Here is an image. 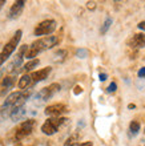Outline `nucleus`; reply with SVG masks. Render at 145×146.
Instances as JSON below:
<instances>
[{
  "instance_id": "4",
  "label": "nucleus",
  "mask_w": 145,
  "mask_h": 146,
  "mask_svg": "<svg viewBox=\"0 0 145 146\" xmlns=\"http://www.w3.org/2000/svg\"><path fill=\"white\" fill-rule=\"evenodd\" d=\"M60 89H61L60 84L53 82V84H51L49 86H47V88L41 89L40 92H37V94L35 96V100H36L37 104H43V102H45V101L49 100L51 97L53 96L55 93H57Z\"/></svg>"
},
{
  "instance_id": "26",
  "label": "nucleus",
  "mask_w": 145,
  "mask_h": 146,
  "mask_svg": "<svg viewBox=\"0 0 145 146\" xmlns=\"http://www.w3.org/2000/svg\"><path fill=\"white\" fill-rule=\"evenodd\" d=\"M83 92V89L80 88V86H76V88H75V94H79V93H81Z\"/></svg>"
},
{
  "instance_id": "10",
  "label": "nucleus",
  "mask_w": 145,
  "mask_h": 146,
  "mask_svg": "<svg viewBox=\"0 0 145 146\" xmlns=\"http://www.w3.org/2000/svg\"><path fill=\"white\" fill-rule=\"evenodd\" d=\"M23 96V90H19V92H12L9 96L5 98V101H4V104L3 106H5V108H9L11 109L13 105L19 101V98Z\"/></svg>"
},
{
  "instance_id": "16",
  "label": "nucleus",
  "mask_w": 145,
  "mask_h": 146,
  "mask_svg": "<svg viewBox=\"0 0 145 146\" xmlns=\"http://www.w3.org/2000/svg\"><path fill=\"white\" fill-rule=\"evenodd\" d=\"M39 64H40V60H39V58H33V60H29L27 64H24L23 69L25 70V72H31V70L33 69V68H36Z\"/></svg>"
},
{
  "instance_id": "18",
  "label": "nucleus",
  "mask_w": 145,
  "mask_h": 146,
  "mask_svg": "<svg viewBox=\"0 0 145 146\" xmlns=\"http://www.w3.org/2000/svg\"><path fill=\"white\" fill-rule=\"evenodd\" d=\"M129 130L133 135H136L138 131H140V123H138L137 121H132L130 125H129Z\"/></svg>"
},
{
  "instance_id": "6",
  "label": "nucleus",
  "mask_w": 145,
  "mask_h": 146,
  "mask_svg": "<svg viewBox=\"0 0 145 146\" xmlns=\"http://www.w3.org/2000/svg\"><path fill=\"white\" fill-rule=\"evenodd\" d=\"M35 125H36V121L35 119H27V121H24L19 127H17V130L15 133V138L19 141V139H23L25 138L27 135H29L33 130Z\"/></svg>"
},
{
  "instance_id": "22",
  "label": "nucleus",
  "mask_w": 145,
  "mask_h": 146,
  "mask_svg": "<svg viewBox=\"0 0 145 146\" xmlns=\"http://www.w3.org/2000/svg\"><path fill=\"white\" fill-rule=\"evenodd\" d=\"M107 78H108L107 73H100V74H99V80H100V81H105Z\"/></svg>"
},
{
  "instance_id": "8",
  "label": "nucleus",
  "mask_w": 145,
  "mask_h": 146,
  "mask_svg": "<svg viewBox=\"0 0 145 146\" xmlns=\"http://www.w3.org/2000/svg\"><path fill=\"white\" fill-rule=\"evenodd\" d=\"M24 4H25L24 0H17V1H15V3L12 4V7L9 8L8 17H9V19H17L24 9Z\"/></svg>"
},
{
  "instance_id": "5",
  "label": "nucleus",
  "mask_w": 145,
  "mask_h": 146,
  "mask_svg": "<svg viewBox=\"0 0 145 146\" xmlns=\"http://www.w3.org/2000/svg\"><path fill=\"white\" fill-rule=\"evenodd\" d=\"M56 21L52 19H48V20H44L41 21L40 24H37V27L35 28V35L36 36H48L51 35L52 32L56 29Z\"/></svg>"
},
{
  "instance_id": "14",
  "label": "nucleus",
  "mask_w": 145,
  "mask_h": 146,
  "mask_svg": "<svg viewBox=\"0 0 145 146\" xmlns=\"http://www.w3.org/2000/svg\"><path fill=\"white\" fill-rule=\"evenodd\" d=\"M32 84V80H31V74H24V76L20 77L19 80V88L21 89V90H25V88H28L29 85Z\"/></svg>"
},
{
  "instance_id": "21",
  "label": "nucleus",
  "mask_w": 145,
  "mask_h": 146,
  "mask_svg": "<svg viewBox=\"0 0 145 146\" xmlns=\"http://www.w3.org/2000/svg\"><path fill=\"white\" fill-rule=\"evenodd\" d=\"M116 89H117V84H116V82H111L109 86L107 88V92L108 93H113V92H116Z\"/></svg>"
},
{
  "instance_id": "15",
  "label": "nucleus",
  "mask_w": 145,
  "mask_h": 146,
  "mask_svg": "<svg viewBox=\"0 0 145 146\" xmlns=\"http://www.w3.org/2000/svg\"><path fill=\"white\" fill-rule=\"evenodd\" d=\"M65 57H67V50L59 49V50H56L53 54V61L55 62H63L65 60Z\"/></svg>"
},
{
  "instance_id": "23",
  "label": "nucleus",
  "mask_w": 145,
  "mask_h": 146,
  "mask_svg": "<svg viewBox=\"0 0 145 146\" xmlns=\"http://www.w3.org/2000/svg\"><path fill=\"white\" fill-rule=\"evenodd\" d=\"M87 7L89 8V9H95L96 3H95V1H88V3H87Z\"/></svg>"
},
{
  "instance_id": "19",
  "label": "nucleus",
  "mask_w": 145,
  "mask_h": 146,
  "mask_svg": "<svg viewBox=\"0 0 145 146\" xmlns=\"http://www.w3.org/2000/svg\"><path fill=\"white\" fill-rule=\"evenodd\" d=\"M77 141H79V134H73L71 135L68 139H67V142H65V146H76L77 145Z\"/></svg>"
},
{
  "instance_id": "7",
  "label": "nucleus",
  "mask_w": 145,
  "mask_h": 146,
  "mask_svg": "<svg viewBox=\"0 0 145 146\" xmlns=\"http://www.w3.org/2000/svg\"><path fill=\"white\" fill-rule=\"evenodd\" d=\"M45 114L49 115V117H60L61 114H64L68 111V106L64 104H53L49 105L45 108Z\"/></svg>"
},
{
  "instance_id": "3",
  "label": "nucleus",
  "mask_w": 145,
  "mask_h": 146,
  "mask_svg": "<svg viewBox=\"0 0 145 146\" xmlns=\"http://www.w3.org/2000/svg\"><path fill=\"white\" fill-rule=\"evenodd\" d=\"M68 119L64 118V117H51L43 123L41 126V131L45 135H53L55 133H57L59 127L61 125H64Z\"/></svg>"
},
{
  "instance_id": "11",
  "label": "nucleus",
  "mask_w": 145,
  "mask_h": 146,
  "mask_svg": "<svg viewBox=\"0 0 145 146\" xmlns=\"http://www.w3.org/2000/svg\"><path fill=\"white\" fill-rule=\"evenodd\" d=\"M16 82V78L13 76H5L3 78V81H1V88L4 89L1 93L7 92V90H9L11 88H13V85H15Z\"/></svg>"
},
{
  "instance_id": "25",
  "label": "nucleus",
  "mask_w": 145,
  "mask_h": 146,
  "mask_svg": "<svg viewBox=\"0 0 145 146\" xmlns=\"http://www.w3.org/2000/svg\"><path fill=\"white\" fill-rule=\"evenodd\" d=\"M76 146H93L92 142H83V143H77Z\"/></svg>"
},
{
  "instance_id": "12",
  "label": "nucleus",
  "mask_w": 145,
  "mask_h": 146,
  "mask_svg": "<svg viewBox=\"0 0 145 146\" xmlns=\"http://www.w3.org/2000/svg\"><path fill=\"white\" fill-rule=\"evenodd\" d=\"M25 113H27V110H25V108L24 106H21V108L19 109H15V110L11 111V114H9V117L12 118V121H20L21 118H24V115H25Z\"/></svg>"
},
{
  "instance_id": "17",
  "label": "nucleus",
  "mask_w": 145,
  "mask_h": 146,
  "mask_svg": "<svg viewBox=\"0 0 145 146\" xmlns=\"http://www.w3.org/2000/svg\"><path fill=\"white\" fill-rule=\"evenodd\" d=\"M112 17H107L105 19V21H104V24H103V27H101V29H100V32H101V35H105L108 32V29L111 28V25H112Z\"/></svg>"
},
{
  "instance_id": "1",
  "label": "nucleus",
  "mask_w": 145,
  "mask_h": 146,
  "mask_svg": "<svg viewBox=\"0 0 145 146\" xmlns=\"http://www.w3.org/2000/svg\"><path fill=\"white\" fill-rule=\"evenodd\" d=\"M57 42H59V38L56 37V36H44V37H41V38H37L36 41H33L28 46L25 57H27L28 60H33L40 52L53 48Z\"/></svg>"
},
{
  "instance_id": "9",
  "label": "nucleus",
  "mask_w": 145,
  "mask_h": 146,
  "mask_svg": "<svg viewBox=\"0 0 145 146\" xmlns=\"http://www.w3.org/2000/svg\"><path fill=\"white\" fill-rule=\"evenodd\" d=\"M52 68L51 66H47L44 69L36 70V72L31 73V80H32V84H36V82H40V81H44L48 77V74L51 73Z\"/></svg>"
},
{
  "instance_id": "2",
  "label": "nucleus",
  "mask_w": 145,
  "mask_h": 146,
  "mask_svg": "<svg viewBox=\"0 0 145 146\" xmlns=\"http://www.w3.org/2000/svg\"><path fill=\"white\" fill-rule=\"evenodd\" d=\"M21 35H23V31H21V29L16 31L15 35L12 36L11 40L4 45L3 50H1V53H0V65H3L4 62L8 60V57H9V56L16 50V46H17V44H19L20 38H21Z\"/></svg>"
},
{
  "instance_id": "29",
  "label": "nucleus",
  "mask_w": 145,
  "mask_h": 146,
  "mask_svg": "<svg viewBox=\"0 0 145 146\" xmlns=\"http://www.w3.org/2000/svg\"><path fill=\"white\" fill-rule=\"evenodd\" d=\"M4 4H5V0H0V8L3 7Z\"/></svg>"
},
{
  "instance_id": "24",
  "label": "nucleus",
  "mask_w": 145,
  "mask_h": 146,
  "mask_svg": "<svg viewBox=\"0 0 145 146\" xmlns=\"http://www.w3.org/2000/svg\"><path fill=\"white\" fill-rule=\"evenodd\" d=\"M144 76H145V66L138 70V77H144Z\"/></svg>"
},
{
  "instance_id": "27",
  "label": "nucleus",
  "mask_w": 145,
  "mask_h": 146,
  "mask_svg": "<svg viewBox=\"0 0 145 146\" xmlns=\"http://www.w3.org/2000/svg\"><path fill=\"white\" fill-rule=\"evenodd\" d=\"M138 28L142 29V31H145V21H141V23L138 24Z\"/></svg>"
},
{
  "instance_id": "13",
  "label": "nucleus",
  "mask_w": 145,
  "mask_h": 146,
  "mask_svg": "<svg viewBox=\"0 0 145 146\" xmlns=\"http://www.w3.org/2000/svg\"><path fill=\"white\" fill-rule=\"evenodd\" d=\"M132 44H133L136 48H144L145 46V35L144 33L134 35L133 38H132Z\"/></svg>"
},
{
  "instance_id": "20",
  "label": "nucleus",
  "mask_w": 145,
  "mask_h": 146,
  "mask_svg": "<svg viewBox=\"0 0 145 146\" xmlns=\"http://www.w3.org/2000/svg\"><path fill=\"white\" fill-rule=\"evenodd\" d=\"M76 56L79 58H87L88 57V50L84 48H80V49L76 50Z\"/></svg>"
},
{
  "instance_id": "28",
  "label": "nucleus",
  "mask_w": 145,
  "mask_h": 146,
  "mask_svg": "<svg viewBox=\"0 0 145 146\" xmlns=\"http://www.w3.org/2000/svg\"><path fill=\"white\" fill-rule=\"evenodd\" d=\"M134 108H136V105H134V104H129V105H128V109H134Z\"/></svg>"
}]
</instances>
